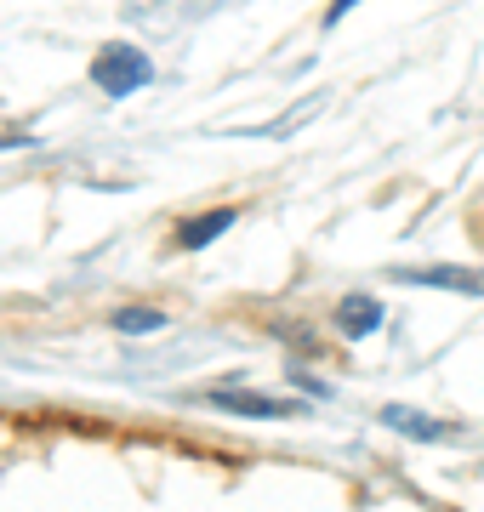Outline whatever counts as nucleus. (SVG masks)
<instances>
[{
  "instance_id": "nucleus-6",
  "label": "nucleus",
  "mask_w": 484,
  "mask_h": 512,
  "mask_svg": "<svg viewBox=\"0 0 484 512\" xmlns=\"http://www.w3.org/2000/svg\"><path fill=\"white\" fill-rule=\"evenodd\" d=\"M228 228H234V211H205V217H188L183 228H177V245H183V251H205V245H211V239L217 234H228Z\"/></svg>"
},
{
  "instance_id": "nucleus-4",
  "label": "nucleus",
  "mask_w": 484,
  "mask_h": 512,
  "mask_svg": "<svg viewBox=\"0 0 484 512\" xmlns=\"http://www.w3.org/2000/svg\"><path fill=\"white\" fill-rule=\"evenodd\" d=\"M393 279H405V285H428V291L484 296V274H473V268H399Z\"/></svg>"
},
{
  "instance_id": "nucleus-8",
  "label": "nucleus",
  "mask_w": 484,
  "mask_h": 512,
  "mask_svg": "<svg viewBox=\"0 0 484 512\" xmlns=\"http://www.w3.org/2000/svg\"><path fill=\"white\" fill-rule=\"evenodd\" d=\"M354 6H359V0H331V12H325V29H336V23L354 12Z\"/></svg>"
},
{
  "instance_id": "nucleus-7",
  "label": "nucleus",
  "mask_w": 484,
  "mask_h": 512,
  "mask_svg": "<svg viewBox=\"0 0 484 512\" xmlns=\"http://www.w3.org/2000/svg\"><path fill=\"white\" fill-rule=\"evenodd\" d=\"M160 325H166L160 308H120L114 313V330H120V336H154Z\"/></svg>"
},
{
  "instance_id": "nucleus-5",
  "label": "nucleus",
  "mask_w": 484,
  "mask_h": 512,
  "mask_svg": "<svg viewBox=\"0 0 484 512\" xmlns=\"http://www.w3.org/2000/svg\"><path fill=\"white\" fill-rule=\"evenodd\" d=\"M382 319H388V308H382L376 296H342V308H336V330H342L348 342H365Z\"/></svg>"
},
{
  "instance_id": "nucleus-3",
  "label": "nucleus",
  "mask_w": 484,
  "mask_h": 512,
  "mask_svg": "<svg viewBox=\"0 0 484 512\" xmlns=\"http://www.w3.org/2000/svg\"><path fill=\"white\" fill-rule=\"evenodd\" d=\"M376 416H382V427H393V433H405V439H416V444H445V439L462 433L456 421H433V416H422V410H410V404H382Z\"/></svg>"
},
{
  "instance_id": "nucleus-1",
  "label": "nucleus",
  "mask_w": 484,
  "mask_h": 512,
  "mask_svg": "<svg viewBox=\"0 0 484 512\" xmlns=\"http://www.w3.org/2000/svg\"><path fill=\"white\" fill-rule=\"evenodd\" d=\"M154 80V63L143 46H131V40H114L103 52L92 57V86L103 97H137L143 86Z\"/></svg>"
},
{
  "instance_id": "nucleus-2",
  "label": "nucleus",
  "mask_w": 484,
  "mask_h": 512,
  "mask_svg": "<svg viewBox=\"0 0 484 512\" xmlns=\"http://www.w3.org/2000/svg\"><path fill=\"white\" fill-rule=\"evenodd\" d=\"M211 410L223 416H245V421H285V416H302L297 399H274V393H245V387H228V393H205Z\"/></svg>"
}]
</instances>
